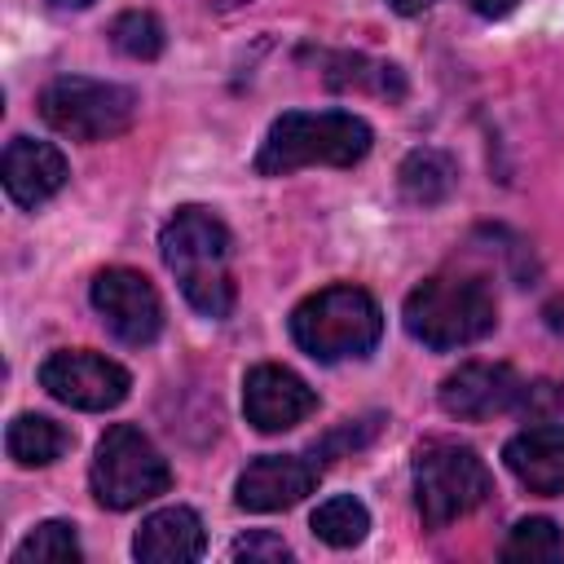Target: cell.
Returning <instances> with one entry per match:
<instances>
[{"mask_svg":"<svg viewBox=\"0 0 564 564\" xmlns=\"http://www.w3.org/2000/svg\"><path fill=\"white\" fill-rule=\"evenodd\" d=\"M159 251L194 313L212 322L234 313V295H238L229 273L234 238L212 207H198V203L176 207L159 234Z\"/></svg>","mask_w":564,"mask_h":564,"instance_id":"6da1fadb","label":"cell"},{"mask_svg":"<svg viewBox=\"0 0 564 564\" xmlns=\"http://www.w3.org/2000/svg\"><path fill=\"white\" fill-rule=\"evenodd\" d=\"M375 132L352 110H286L269 123L256 172L260 176H286L300 167H352L370 154Z\"/></svg>","mask_w":564,"mask_h":564,"instance_id":"7a4b0ae2","label":"cell"},{"mask_svg":"<svg viewBox=\"0 0 564 564\" xmlns=\"http://www.w3.org/2000/svg\"><path fill=\"white\" fill-rule=\"evenodd\" d=\"M401 322L419 344L449 352V348H467V344L485 339L498 326V300L485 286V278L436 273V278H423L405 295Z\"/></svg>","mask_w":564,"mask_h":564,"instance_id":"3957f363","label":"cell"},{"mask_svg":"<svg viewBox=\"0 0 564 564\" xmlns=\"http://www.w3.org/2000/svg\"><path fill=\"white\" fill-rule=\"evenodd\" d=\"M383 335V308L361 286H322L291 308V339L313 361H348L366 357Z\"/></svg>","mask_w":564,"mask_h":564,"instance_id":"277c9868","label":"cell"},{"mask_svg":"<svg viewBox=\"0 0 564 564\" xmlns=\"http://www.w3.org/2000/svg\"><path fill=\"white\" fill-rule=\"evenodd\" d=\"M494 494V476L471 445L427 441L414 454V507L427 529H445L471 516Z\"/></svg>","mask_w":564,"mask_h":564,"instance_id":"5b68a950","label":"cell"},{"mask_svg":"<svg viewBox=\"0 0 564 564\" xmlns=\"http://www.w3.org/2000/svg\"><path fill=\"white\" fill-rule=\"evenodd\" d=\"M88 485H93V498L101 507L132 511V507L167 494L172 467H167V458L154 449V441L141 427L115 423L97 441V454H93V467H88Z\"/></svg>","mask_w":564,"mask_h":564,"instance_id":"8992f818","label":"cell"},{"mask_svg":"<svg viewBox=\"0 0 564 564\" xmlns=\"http://www.w3.org/2000/svg\"><path fill=\"white\" fill-rule=\"evenodd\" d=\"M40 119L70 141H115L137 119V93L110 79L57 75L40 93Z\"/></svg>","mask_w":564,"mask_h":564,"instance_id":"52a82bcc","label":"cell"},{"mask_svg":"<svg viewBox=\"0 0 564 564\" xmlns=\"http://www.w3.org/2000/svg\"><path fill=\"white\" fill-rule=\"evenodd\" d=\"M40 388L70 410H115L132 392V375L93 348H62L44 357Z\"/></svg>","mask_w":564,"mask_h":564,"instance_id":"ba28073f","label":"cell"},{"mask_svg":"<svg viewBox=\"0 0 564 564\" xmlns=\"http://www.w3.org/2000/svg\"><path fill=\"white\" fill-rule=\"evenodd\" d=\"M88 295H93L97 317L106 322V330L119 344L145 348V344L159 339V330H163V300H159V291L150 286L145 273L123 269V264L101 269L93 278V286H88Z\"/></svg>","mask_w":564,"mask_h":564,"instance_id":"9c48e42d","label":"cell"},{"mask_svg":"<svg viewBox=\"0 0 564 564\" xmlns=\"http://www.w3.org/2000/svg\"><path fill=\"white\" fill-rule=\"evenodd\" d=\"M529 379H520L507 361H467L441 383V410L463 423H485L524 405Z\"/></svg>","mask_w":564,"mask_h":564,"instance_id":"30bf717a","label":"cell"},{"mask_svg":"<svg viewBox=\"0 0 564 564\" xmlns=\"http://www.w3.org/2000/svg\"><path fill=\"white\" fill-rule=\"evenodd\" d=\"M317 480H322V463L308 454H260L238 471L234 502L242 511H256V516L286 511L304 494H313Z\"/></svg>","mask_w":564,"mask_h":564,"instance_id":"8fae6325","label":"cell"},{"mask_svg":"<svg viewBox=\"0 0 564 564\" xmlns=\"http://www.w3.org/2000/svg\"><path fill=\"white\" fill-rule=\"evenodd\" d=\"M317 410V392L286 366H251L242 379V414L256 432H286Z\"/></svg>","mask_w":564,"mask_h":564,"instance_id":"7c38bea8","label":"cell"},{"mask_svg":"<svg viewBox=\"0 0 564 564\" xmlns=\"http://www.w3.org/2000/svg\"><path fill=\"white\" fill-rule=\"evenodd\" d=\"M70 167H66V154L48 141H31V137H13L4 145V159H0V181H4V194L22 207V212H35L40 203H48L62 185H66Z\"/></svg>","mask_w":564,"mask_h":564,"instance_id":"4fadbf2b","label":"cell"},{"mask_svg":"<svg viewBox=\"0 0 564 564\" xmlns=\"http://www.w3.org/2000/svg\"><path fill=\"white\" fill-rule=\"evenodd\" d=\"M502 463L529 494H542V498L564 494V427L538 423V427L516 432L502 445Z\"/></svg>","mask_w":564,"mask_h":564,"instance_id":"5bb4252c","label":"cell"},{"mask_svg":"<svg viewBox=\"0 0 564 564\" xmlns=\"http://www.w3.org/2000/svg\"><path fill=\"white\" fill-rule=\"evenodd\" d=\"M203 551H207V529L189 507L150 511L132 538V555L141 564H189L203 560Z\"/></svg>","mask_w":564,"mask_h":564,"instance_id":"9a60e30c","label":"cell"},{"mask_svg":"<svg viewBox=\"0 0 564 564\" xmlns=\"http://www.w3.org/2000/svg\"><path fill=\"white\" fill-rule=\"evenodd\" d=\"M4 449L18 467H48L70 449V432L48 414H18L4 432Z\"/></svg>","mask_w":564,"mask_h":564,"instance_id":"2e32d148","label":"cell"},{"mask_svg":"<svg viewBox=\"0 0 564 564\" xmlns=\"http://www.w3.org/2000/svg\"><path fill=\"white\" fill-rule=\"evenodd\" d=\"M397 181H401V194H405L410 203L436 207L441 198H449V189H454V181H458V167H454V159H449L445 150L423 145V150H410V154H405Z\"/></svg>","mask_w":564,"mask_h":564,"instance_id":"e0dca14e","label":"cell"},{"mask_svg":"<svg viewBox=\"0 0 564 564\" xmlns=\"http://www.w3.org/2000/svg\"><path fill=\"white\" fill-rule=\"evenodd\" d=\"M308 529H313L326 546H339V551H344V546H357V542L366 538V529H370V511H366L361 498H352V494H335V498L317 502Z\"/></svg>","mask_w":564,"mask_h":564,"instance_id":"ac0fdd59","label":"cell"},{"mask_svg":"<svg viewBox=\"0 0 564 564\" xmlns=\"http://www.w3.org/2000/svg\"><path fill=\"white\" fill-rule=\"evenodd\" d=\"M502 560H511V564H555V560H564V533H560V524L546 520V516L520 520L507 533V542H502Z\"/></svg>","mask_w":564,"mask_h":564,"instance_id":"d6986e66","label":"cell"},{"mask_svg":"<svg viewBox=\"0 0 564 564\" xmlns=\"http://www.w3.org/2000/svg\"><path fill=\"white\" fill-rule=\"evenodd\" d=\"M79 538H75V524L66 520H44L35 524L9 555V564H79Z\"/></svg>","mask_w":564,"mask_h":564,"instance_id":"ffe728a7","label":"cell"},{"mask_svg":"<svg viewBox=\"0 0 564 564\" xmlns=\"http://www.w3.org/2000/svg\"><path fill=\"white\" fill-rule=\"evenodd\" d=\"M110 44L137 62H154L163 53V22L145 9H128L110 22Z\"/></svg>","mask_w":564,"mask_h":564,"instance_id":"44dd1931","label":"cell"},{"mask_svg":"<svg viewBox=\"0 0 564 564\" xmlns=\"http://www.w3.org/2000/svg\"><path fill=\"white\" fill-rule=\"evenodd\" d=\"M291 555V546L278 538V533H269V529H256V533H247V538H238L234 546H229V560H247V564H278V560H286Z\"/></svg>","mask_w":564,"mask_h":564,"instance_id":"7402d4cb","label":"cell"},{"mask_svg":"<svg viewBox=\"0 0 564 564\" xmlns=\"http://www.w3.org/2000/svg\"><path fill=\"white\" fill-rule=\"evenodd\" d=\"M480 18H507L511 9H516V0H467Z\"/></svg>","mask_w":564,"mask_h":564,"instance_id":"603a6c76","label":"cell"},{"mask_svg":"<svg viewBox=\"0 0 564 564\" xmlns=\"http://www.w3.org/2000/svg\"><path fill=\"white\" fill-rule=\"evenodd\" d=\"M397 13H405V18H414V13H423V9H432L436 0H388Z\"/></svg>","mask_w":564,"mask_h":564,"instance_id":"cb8c5ba5","label":"cell"},{"mask_svg":"<svg viewBox=\"0 0 564 564\" xmlns=\"http://www.w3.org/2000/svg\"><path fill=\"white\" fill-rule=\"evenodd\" d=\"M48 4H53V9H88L93 0H48Z\"/></svg>","mask_w":564,"mask_h":564,"instance_id":"d4e9b609","label":"cell"}]
</instances>
